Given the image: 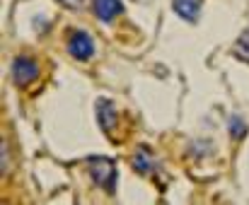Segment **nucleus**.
<instances>
[{
    "mask_svg": "<svg viewBox=\"0 0 249 205\" xmlns=\"http://www.w3.org/2000/svg\"><path fill=\"white\" fill-rule=\"evenodd\" d=\"M89 176H92V181H94L97 186L107 189L109 193H111L114 186H116V167H114V162L107 159V157H92V159H89Z\"/></svg>",
    "mask_w": 249,
    "mask_h": 205,
    "instance_id": "f257e3e1",
    "label": "nucleus"
},
{
    "mask_svg": "<svg viewBox=\"0 0 249 205\" xmlns=\"http://www.w3.org/2000/svg\"><path fill=\"white\" fill-rule=\"evenodd\" d=\"M12 80H15V85H19V87H27V85H32L36 78H39V65H36V61L34 58H29V56H17L15 61H12Z\"/></svg>",
    "mask_w": 249,
    "mask_h": 205,
    "instance_id": "f03ea898",
    "label": "nucleus"
},
{
    "mask_svg": "<svg viewBox=\"0 0 249 205\" xmlns=\"http://www.w3.org/2000/svg\"><path fill=\"white\" fill-rule=\"evenodd\" d=\"M68 53L73 58H78V61H89L94 56V41H92V36L87 32H80V29L71 32V36H68Z\"/></svg>",
    "mask_w": 249,
    "mask_h": 205,
    "instance_id": "7ed1b4c3",
    "label": "nucleus"
},
{
    "mask_svg": "<svg viewBox=\"0 0 249 205\" xmlns=\"http://www.w3.org/2000/svg\"><path fill=\"white\" fill-rule=\"evenodd\" d=\"M97 121H99L102 130H107V133H111L116 128L119 113H116V106L109 102V99H99L97 102Z\"/></svg>",
    "mask_w": 249,
    "mask_h": 205,
    "instance_id": "20e7f679",
    "label": "nucleus"
},
{
    "mask_svg": "<svg viewBox=\"0 0 249 205\" xmlns=\"http://www.w3.org/2000/svg\"><path fill=\"white\" fill-rule=\"evenodd\" d=\"M172 7H174V12H177L181 19H186V22H198L203 0H172Z\"/></svg>",
    "mask_w": 249,
    "mask_h": 205,
    "instance_id": "39448f33",
    "label": "nucleus"
},
{
    "mask_svg": "<svg viewBox=\"0 0 249 205\" xmlns=\"http://www.w3.org/2000/svg\"><path fill=\"white\" fill-rule=\"evenodd\" d=\"M121 12H124V2L121 0H94V15L102 22H111Z\"/></svg>",
    "mask_w": 249,
    "mask_h": 205,
    "instance_id": "423d86ee",
    "label": "nucleus"
},
{
    "mask_svg": "<svg viewBox=\"0 0 249 205\" xmlns=\"http://www.w3.org/2000/svg\"><path fill=\"white\" fill-rule=\"evenodd\" d=\"M133 169H136L141 176L153 174V169H155V157H153V152H150L148 147H138V152L133 155Z\"/></svg>",
    "mask_w": 249,
    "mask_h": 205,
    "instance_id": "0eeeda50",
    "label": "nucleus"
},
{
    "mask_svg": "<svg viewBox=\"0 0 249 205\" xmlns=\"http://www.w3.org/2000/svg\"><path fill=\"white\" fill-rule=\"evenodd\" d=\"M235 56L249 63V29H245L240 34V39L235 41Z\"/></svg>",
    "mask_w": 249,
    "mask_h": 205,
    "instance_id": "6e6552de",
    "label": "nucleus"
},
{
    "mask_svg": "<svg viewBox=\"0 0 249 205\" xmlns=\"http://www.w3.org/2000/svg\"><path fill=\"white\" fill-rule=\"evenodd\" d=\"M245 133H247L245 121H242V118H237V116H232V118H230V135H232V138H242Z\"/></svg>",
    "mask_w": 249,
    "mask_h": 205,
    "instance_id": "1a4fd4ad",
    "label": "nucleus"
},
{
    "mask_svg": "<svg viewBox=\"0 0 249 205\" xmlns=\"http://www.w3.org/2000/svg\"><path fill=\"white\" fill-rule=\"evenodd\" d=\"M58 5H63V7H68V10H78V7H83L85 0H56Z\"/></svg>",
    "mask_w": 249,
    "mask_h": 205,
    "instance_id": "9d476101",
    "label": "nucleus"
},
{
    "mask_svg": "<svg viewBox=\"0 0 249 205\" xmlns=\"http://www.w3.org/2000/svg\"><path fill=\"white\" fill-rule=\"evenodd\" d=\"M7 167H10V162H7V145H5V140H2V174L7 172Z\"/></svg>",
    "mask_w": 249,
    "mask_h": 205,
    "instance_id": "9b49d317",
    "label": "nucleus"
}]
</instances>
